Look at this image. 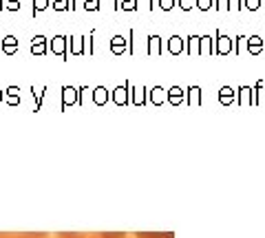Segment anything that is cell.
<instances>
[{
	"label": "cell",
	"mask_w": 265,
	"mask_h": 238,
	"mask_svg": "<svg viewBox=\"0 0 265 238\" xmlns=\"http://www.w3.org/2000/svg\"><path fill=\"white\" fill-rule=\"evenodd\" d=\"M49 51L53 55H60L62 60H69V35L64 33L53 35V40H49Z\"/></svg>",
	"instance_id": "cell-1"
},
{
	"label": "cell",
	"mask_w": 265,
	"mask_h": 238,
	"mask_svg": "<svg viewBox=\"0 0 265 238\" xmlns=\"http://www.w3.org/2000/svg\"><path fill=\"white\" fill-rule=\"evenodd\" d=\"M58 238H126V234L122 232H110V234H104V232H98V234H75V232H60Z\"/></svg>",
	"instance_id": "cell-2"
},
{
	"label": "cell",
	"mask_w": 265,
	"mask_h": 238,
	"mask_svg": "<svg viewBox=\"0 0 265 238\" xmlns=\"http://www.w3.org/2000/svg\"><path fill=\"white\" fill-rule=\"evenodd\" d=\"M110 53H113V55L128 53V38H124L122 33L113 35V38H110Z\"/></svg>",
	"instance_id": "cell-3"
},
{
	"label": "cell",
	"mask_w": 265,
	"mask_h": 238,
	"mask_svg": "<svg viewBox=\"0 0 265 238\" xmlns=\"http://www.w3.org/2000/svg\"><path fill=\"white\" fill-rule=\"evenodd\" d=\"M31 53L33 55H47V51H49V40L44 38V35H33V40H31Z\"/></svg>",
	"instance_id": "cell-4"
},
{
	"label": "cell",
	"mask_w": 265,
	"mask_h": 238,
	"mask_svg": "<svg viewBox=\"0 0 265 238\" xmlns=\"http://www.w3.org/2000/svg\"><path fill=\"white\" fill-rule=\"evenodd\" d=\"M0 51L7 55H16L18 53V38L16 35H5V38L0 40Z\"/></svg>",
	"instance_id": "cell-5"
},
{
	"label": "cell",
	"mask_w": 265,
	"mask_h": 238,
	"mask_svg": "<svg viewBox=\"0 0 265 238\" xmlns=\"http://www.w3.org/2000/svg\"><path fill=\"white\" fill-rule=\"evenodd\" d=\"M146 42H148V49H146V53H148L150 57L161 55V38H159L157 33H150L148 38H146Z\"/></svg>",
	"instance_id": "cell-6"
},
{
	"label": "cell",
	"mask_w": 265,
	"mask_h": 238,
	"mask_svg": "<svg viewBox=\"0 0 265 238\" xmlns=\"http://www.w3.org/2000/svg\"><path fill=\"white\" fill-rule=\"evenodd\" d=\"M69 42H71L69 55H84L86 53V49H84L86 38H84V35H80V38H73V35H69Z\"/></svg>",
	"instance_id": "cell-7"
},
{
	"label": "cell",
	"mask_w": 265,
	"mask_h": 238,
	"mask_svg": "<svg viewBox=\"0 0 265 238\" xmlns=\"http://www.w3.org/2000/svg\"><path fill=\"white\" fill-rule=\"evenodd\" d=\"M188 53L201 55V35H190L188 38Z\"/></svg>",
	"instance_id": "cell-8"
},
{
	"label": "cell",
	"mask_w": 265,
	"mask_h": 238,
	"mask_svg": "<svg viewBox=\"0 0 265 238\" xmlns=\"http://www.w3.org/2000/svg\"><path fill=\"white\" fill-rule=\"evenodd\" d=\"M230 49H232L230 38H225V35H221V33L217 31V53H219V55H223V53H228Z\"/></svg>",
	"instance_id": "cell-9"
},
{
	"label": "cell",
	"mask_w": 265,
	"mask_h": 238,
	"mask_svg": "<svg viewBox=\"0 0 265 238\" xmlns=\"http://www.w3.org/2000/svg\"><path fill=\"white\" fill-rule=\"evenodd\" d=\"M168 51H171L173 55H179L183 51V40L179 38V35H173V38L168 40Z\"/></svg>",
	"instance_id": "cell-10"
},
{
	"label": "cell",
	"mask_w": 265,
	"mask_h": 238,
	"mask_svg": "<svg viewBox=\"0 0 265 238\" xmlns=\"http://www.w3.org/2000/svg\"><path fill=\"white\" fill-rule=\"evenodd\" d=\"M62 95H64V106H69V104L75 102L78 91H75L73 86H62Z\"/></svg>",
	"instance_id": "cell-11"
},
{
	"label": "cell",
	"mask_w": 265,
	"mask_h": 238,
	"mask_svg": "<svg viewBox=\"0 0 265 238\" xmlns=\"http://www.w3.org/2000/svg\"><path fill=\"white\" fill-rule=\"evenodd\" d=\"M126 93H128V84L117 86L115 91H113V100H115L117 104H126Z\"/></svg>",
	"instance_id": "cell-12"
},
{
	"label": "cell",
	"mask_w": 265,
	"mask_h": 238,
	"mask_svg": "<svg viewBox=\"0 0 265 238\" xmlns=\"http://www.w3.org/2000/svg\"><path fill=\"white\" fill-rule=\"evenodd\" d=\"M115 7L124 11H137V0H115Z\"/></svg>",
	"instance_id": "cell-13"
},
{
	"label": "cell",
	"mask_w": 265,
	"mask_h": 238,
	"mask_svg": "<svg viewBox=\"0 0 265 238\" xmlns=\"http://www.w3.org/2000/svg\"><path fill=\"white\" fill-rule=\"evenodd\" d=\"M93 100H95V104H104L108 100V91H106L104 86H98L93 91Z\"/></svg>",
	"instance_id": "cell-14"
},
{
	"label": "cell",
	"mask_w": 265,
	"mask_h": 238,
	"mask_svg": "<svg viewBox=\"0 0 265 238\" xmlns=\"http://www.w3.org/2000/svg\"><path fill=\"white\" fill-rule=\"evenodd\" d=\"M0 238H47V234H31V232H27V234H0Z\"/></svg>",
	"instance_id": "cell-15"
},
{
	"label": "cell",
	"mask_w": 265,
	"mask_h": 238,
	"mask_svg": "<svg viewBox=\"0 0 265 238\" xmlns=\"http://www.w3.org/2000/svg\"><path fill=\"white\" fill-rule=\"evenodd\" d=\"M55 11H71V0H53Z\"/></svg>",
	"instance_id": "cell-16"
},
{
	"label": "cell",
	"mask_w": 265,
	"mask_h": 238,
	"mask_svg": "<svg viewBox=\"0 0 265 238\" xmlns=\"http://www.w3.org/2000/svg\"><path fill=\"white\" fill-rule=\"evenodd\" d=\"M49 5H51V0H33V16L35 13H40V11H44Z\"/></svg>",
	"instance_id": "cell-17"
},
{
	"label": "cell",
	"mask_w": 265,
	"mask_h": 238,
	"mask_svg": "<svg viewBox=\"0 0 265 238\" xmlns=\"http://www.w3.org/2000/svg\"><path fill=\"white\" fill-rule=\"evenodd\" d=\"M210 38L208 35H201V55H205V53H212V49H210Z\"/></svg>",
	"instance_id": "cell-18"
},
{
	"label": "cell",
	"mask_w": 265,
	"mask_h": 238,
	"mask_svg": "<svg viewBox=\"0 0 265 238\" xmlns=\"http://www.w3.org/2000/svg\"><path fill=\"white\" fill-rule=\"evenodd\" d=\"M250 51H252V53H259L261 51V38H250Z\"/></svg>",
	"instance_id": "cell-19"
},
{
	"label": "cell",
	"mask_w": 265,
	"mask_h": 238,
	"mask_svg": "<svg viewBox=\"0 0 265 238\" xmlns=\"http://www.w3.org/2000/svg\"><path fill=\"white\" fill-rule=\"evenodd\" d=\"M84 9L86 11H98L100 9V0H84Z\"/></svg>",
	"instance_id": "cell-20"
},
{
	"label": "cell",
	"mask_w": 265,
	"mask_h": 238,
	"mask_svg": "<svg viewBox=\"0 0 265 238\" xmlns=\"http://www.w3.org/2000/svg\"><path fill=\"white\" fill-rule=\"evenodd\" d=\"M161 100H164V88L155 86V88H153V102H155V104H159Z\"/></svg>",
	"instance_id": "cell-21"
},
{
	"label": "cell",
	"mask_w": 265,
	"mask_h": 238,
	"mask_svg": "<svg viewBox=\"0 0 265 238\" xmlns=\"http://www.w3.org/2000/svg\"><path fill=\"white\" fill-rule=\"evenodd\" d=\"M175 5H177V0H159V9H164V11H171Z\"/></svg>",
	"instance_id": "cell-22"
},
{
	"label": "cell",
	"mask_w": 265,
	"mask_h": 238,
	"mask_svg": "<svg viewBox=\"0 0 265 238\" xmlns=\"http://www.w3.org/2000/svg\"><path fill=\"white\" fill-rule=\"evenodd\" d=\"M137 238H173V234L171 232H166V234H142L139 232Z\"/></svg>",
	"instance_id": "cell-23"
},
{
	"label": "cell",
	"mask_w": 265,
	"mask_h": 238,
	"mask_svg": "<svg viewBox=\"0 0 265 238\" xmlns=\"http://www.w3.org/2000/svg\"><path fill=\"white\" fill-rule=\"evenodd\" d=\"M179 100H181V88L173 86V88H171V102H173V104H177Z\"/></svg>",
	"instance_id": "cell-24"
},
{
	"label": "cell",
	"mask_w": 265,
	"mask_h": 238,
	"mask_svg": "<svg viewBox=\"0 0 265 238\" xmlns=\"http://www.w3.org/2000/svg\"><path fill=\"white\" fill-rule=\"evenodd\" d=\"M7 93H9V97H13L11 104H16V97H18V93H20V88H18V86H9V88H7ZM18 100H20V97H18Z\"/></svg>",
	"instance_id": "cell-25"
},
{
	"label": "cell",
	"mask_w": 265,
	"mask_h": 238,
	"mask_svg": "<svg viewBox=\"0 0 265 238\" xmlns=\"http://www.w3.org/2000/svg\"><path fill=\"white\" fill-rule=\"evenodd\" d=\"M195 3H197V7H199V9H210V5H212V0H195Z\"/></svg>",
	"instance_id": "cell-26"
},
{
	"label": "cell",
	"mask_w": 265,
	"mask_h": 238,
	"mask_svg": "<svg viewBox=\"0 0 265 238\" xmlns=\"http://www.w3.org/2000/svg\"><path fill=\"white\" fill-rule=\"evenodd\" d=\"M179 3V7L183 11H188V9H193V0H177Z\"/></svg>",
	"instance_id": "cell-27"
},
{
	"label": "cell",
	"mask_w": 265,
	"mask_h": 238,
	"mask_svg": "<svg viewBox=\"0 0 265 238\" xmlns=\"http://www.w3.org/2000/svg\"><path fill=\"white\" fill-rule=\"evenodd\" d=\"M7 9L18 11V9H20V0H9V5H7Z\"/></svg>",
	"instance_id": "cell-28"
},
{
	"label": "cell",
	"mask_w": 265,
	"mask_h": 238,
	"mask_svg": "<svg viewBox=\"0 0 265 238\" xmlns=\"http://www.w3.org/2000/svg\"><path fill=\"white\" fill-rule=\"evenodd\" d=\"M44 91H47V88H40L38 93L33 91V97H38V106H40V102H42V95H44Z\"/></svg>",
	"instance_id": "cell-29"
},
{
	"label": "cell",
	"mask_w": 265,
	"mask_h": 238,
	"mask_svg": "<svg viewBox=\"0 0 265 238\" xmlns=\"http://www.w3.org/2000/svg\"><path fill=\"white\" fill-rule=\"evenodd\" d=\"M245 3H248L250 9H256V7H259V0H245Z\"/></svg>",
	"instance_id": "cell-30"
},
{
	"label": "cell",
	"mask_w": 265,
	"mask_h": 238,
	"mask_svg": "<svg viewBox=\"0 0 265 238\" xmlns=\"http://www.w3.org/2000/svg\"><path fill=\"white\" fill-rule=\"evenodd\" d=\"M3 3H5V0H0V9H5V5H3Z\"/></svg>",
	"instance_id": "cell-31"
},
{
	"label": "cell",
	"mask_w": 265,
	"mask_h": 238,
	"mask_svg": "<svg viewBox=\"0 0 265 238\" xmlns=\"http://www.w3.org/2000/svg\"><path fill=\"white\" fill-rule=\"evenodd\" d=\"M0 100H3V91H0Z\"/></svg>",
	"instance_id": "cell-32"
}]
</instances>
